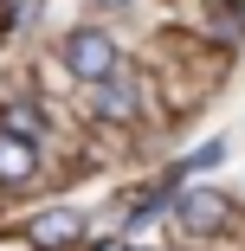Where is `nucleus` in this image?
I'll return each instance as SVG.
<instances>
[{
  "label": "nucleus",
  "instance_id": "nucleus-1",
  "mask_svg": "<svg viewBox=\"0 0 245 251\" xmlns=\"http://www.w3.org/2000/svg\"><path fill=\"white\" fill-rule=\"evenodd\" d=\"M65 65H71V77L97 84L104 71H116V39H110L104 26H78V32L65 39Z\"/></svg>",
  "mask_w": 245,
  "mask_h": 251
},
{
  "label": "nucleus",
  "instance_id": "nucleus-2",
  "mask_svg": "<svg viewBox=\"0 0 245 251\" xmlns=\"http://www.w3.org/2000/svg\"><path fill=\"white\" fill-rule=\"evenodd\" d=\"M78 232H84V219H78L71 206H52V213H39V219L26 226V238H32L39 251H65V245H78Z\"/></svg>",
  "mask_w": 245,
  "mask_h": 251
},
{
  "label": "nucleus",
  "instance_id": "nucleus-3",
  "mask_svg": "<svg viewBox=\"0 0 245 251\" xmlns=\"http://www.w3.org/2000/svg\"><path fill=\"white\" fill-rule=\"evenodd\" d=\"M181 226H193V232L226 226V193H219V187H193V193H181Z\"/></svg>",
  "mask_w": 245,
  "mask_h": 251
},
{
  "label": "nucleus",
  "instance_id": "nucleus-4",
  "mask_svg": "<svg viewBox=\"0 0 245 251\" xmlns=\"http://www.w3.org/2000/svg\"><path fill=\"white\" fill-rule=\"evenodd\" d=\"M32 168H39L32 142H26V135H7V129H0V180H13V187H20Z\"/></svg>",
  "mask_w": 245,
  "mask_h": 251
},
{
  "label": "nucleus",
  "instance_id": "nucleus-5",
  "mask_svg": "<svg viewBox=\"0 0 245 251\" xmlns=\"http://www.w3.org/2000/svg\"><path fill=\"white\" fill-rule=\"evenodd\" d=\"M97 84H104V97H97V103H104V116H136V84H129V77L104 71Z\"/></svg>",
  "mask_w": 245,
  "mask_h": 251
},
{
  "label": "nucleus",
  "instance_id": "nucleus-6",
  "mask_svg": "<svg viewBox=\"0 0 245 251\" xmlns=\"http://www.w3.org/2000/svg\"><path fill=\"white\" fill-rule=\"evenodd\" d=\"M0 123H7V135H26V142H45V116H39L32 103H7V116H0Z\"/></svg>",
  "mask_w": 245,
  "mask_h": 251
},
{
  "label": "nucleus",
  "instance_id": "nucleus-7",
  "mask_svg": "<svg viewBox=\"0 0 245 251\" xmlns=\"http://www.w3.org/2000/svg\"><path fill=\"white\" fill-rule=\"evenodd\" d=\"M97 251H129V245H123V238H110V245H97Z\"/></svg>",
  "mask_w": 245,
  "mask_h": 251
},
{
  "label": "nucleus",
  "instance_id": "nucleus-8",
  "mask_svg": "<svg viewBox=\"0 0 245 251\" xmlns=\"http://www.w3.org/2000/svg\"><path fill=\"white\" fill-rule=\"evenodd\" d=\"M104 7H116V0H104Z\"/></svg>",
  "mask_w": 245,
  "mask_h": 251
}]
</instances>
